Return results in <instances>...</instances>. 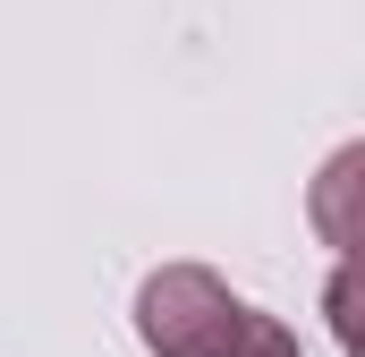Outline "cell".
<instances>
[{"label": "cell", "instance_id": "7a4b0ae2", "mask_svg": "<svg viewBox=\"0 0 365 357\" xmlns=\"http://www.w3.org/2000/svg\"><path fill=\"white\" fill-rule=\"evenodd\" d=\"M357 171H365V154L349 145V154L323 171V196H314V221H323V238H331V247H349V187H357Z\"/></svg>", "mask_w": 365, "mask_h": 357}, {"label": "cell", "instance_id": "6da1fadb", "mask_svg": "<svg viewBox=\"0 0 365 357\" xmlns=\"http://www.w3.org/2000/svg\"><path fill=\"white\" fill-rule=\"evenodd\" d=\"M136 332L153 357H306L297 332L272 323L264 306L230 298V281L204 264H162L136 289Z\"/></svg>", "mask_w": 365, "mask_h": 357}]
</instances>
